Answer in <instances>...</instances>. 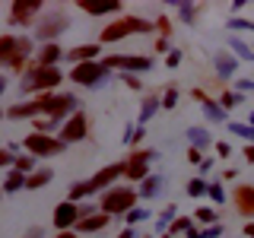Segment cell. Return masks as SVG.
I'll return each instance as SVG.
<instances>
[{"instance_id":"obj_16","label":"cell","mask_w":254,"mask_h":238,"mask_svg":"<svg viewBox=\"0 0 254 238\" xmlns=\"http://www.w3.org/2000/svg\"><path fill=\"white\" fill-rule=\"evenodd\" d=\"M64 58V48L58 42H51V45H42L35 51V60H32V67H58V60Z\"/></svg>"},{"instance_id":"obj_40","label":"cell","mask_w":254,"mask_h":238,"mask_svg":"<svg viewBox=\"0 0 254 238\" xmlns=\"http://www.w3.org/2000/svg\"><path fill=\"white\" fill-rule=\"evenodd\" d=\"M175 102H178V89L169 86V89H165V99H159V105H162V108H175Z\"/></svg>"},{"instance_id":"obj_15","label":"cell","mask_w":254,"mask_h":238,"mask_svg":"<svg viewBox=\"0 0 254 238\" xmlns=\"http://www.w3.org/2000/svg\"><path fill=\"white\" fill-rule=\"evenodd\" d=\"M108 222H111V216H105V213H99V210H95L92 216H83V219L76 222V226H73V232H76V235H95V232H105V226H108Z\"/></svg>"},{"instance_id":"obj_61","label":"cell","mask_w":254,"mask_h":238,"mask_svg":"<svg viewBox=\"0 0 254 238\" xmlns=\"http://www.w3.org/2000/svg\"><path fill=\"white\" fill-rule=\"evenodd\" d=\"M0 118H3V108H0Z\"/></svg>"},{"instance_id":"obj_25","label":"cell","mask_w":254,"mask_h":238,"mask_svg":"<svg viewBox=\"0 0 254 238\" xmlns=\"http://www.w3.org/2000/svg\"><path fill=\"white\" fill-rule=\"evenodd\" d=\"M51 178H54L51 169H35L32 175H26V190H38V187L51 184Z\"/></svg>"},{"instance_id":"obj_26","label":"cell","mask_w":254,"mask_h":238,"mask_svg":"<svg viewBox=\"0 0 254 238\" xmlns=\"http://www.w3.org/2000/svg\"><path fill=\"white\" fill-rule=\"evenodd\" d=\"M22 187H26V175L10 172L3 178V184H0V194H16V190H22Z\"/></svg>"},{"instance_id":"obj_41","label":"cell","mask_w":254,"mask_h":238,"mask_svg":"<svg viewBox=\"0 0 254 238\" xmlns=\"http://www.w3.org/2000/svg\"><path fill=\"white\" fill-rule=\"evenodd\" d=\"M153 29L162 32V38H169V35H172V22H169V16H159V19L153 22Z\"/></svg>"},{"instance_id":"obj_48","label":"cell","mask_w":254,"mask_h":238,"mask_svg":"<svg viewBox=\"0 0 254 238\" xmlns=\"http://www.w3.org/2000/svg\"><path fill=\"white\" fill-rule=\"evenodd\" d=\"M188 162L200 165V162H203V153H200V149H194V146H188Z\"/></svg>"},{"instance_id":"obj_21","label":"cell","mask_w":254,"mask_h":238,"mask_svg":"<svg viewBox=\"0 0 254 238\" xmlns=\"http://www.w3.org/2000/svg\"><path fill=\"white\" fill-rule=\"evenodd\" d=\"M79 10L89 13V16H118L121 13V3H115V0H105V3H92V0H79Z\"/></svg>"},{"instance_id":"obj_31","label":"cell","mask_w":254,"mask_h":238,"mask_svg":"<svg viewBox=\"0 0 254 238\" xmlns=\"http://www.w3.org/2000/svg\"><path fill=\"white\" fill-rule=\"evenodd\" d=\"M242 102H245V95H242V92H229V89H226V92L219 95V108H222V111H229V108H238Z\"/></svg>"},{"instance_id":"obj_44","label":"cell","mask_w":254,"mask_h":238,"mask_svg":"<svg viewBox=\"0 0 254 238\" xmlns=\"http://www.w3.org/2000/svg\"><path fill=\"white\" fill-rule=\"evenodd\" d=\"M200 238H222V226H219V222H213L210 229H200Z\"/></svg>"},{"instance_id":"obj_36","label":"cell","mask_w":254,"mask_h":238,"mask_svg":"<svg viewBox=\"0 0 254 238\" xmlns=\"http://www.w3.org/2000/svg\"><path fill=\"white\" fill-rule=\"evenodd\" d=\"M206 197H210L213 203H226V190H222V181H213V184H206Z\"/></svg>"},{"instance_id":"obj_19","label":"cell","mask_w":254,"mask_h":238,"mask_svg":"<svg viewBox=\"0 0 254 238\" xmlns=\"http://www.w3.org/2000/svg\"><path fill=\"white\" fill-rule=\"evenodd\" d=\"M99 51H102L99 45L86 42V45H76V48H70V51H64V58L70 63H86V60H99Z\"/></svg>"},{"instance_id":"obj_51","label":"cell","mask_w":254,"mask_h":238,"mask_svg":"<svg viewBox=\"0 0 254 238\" xmlns=\"http://www.w3.org/2000/svg\"><path fill=\"white\" fill-rule=\"evenodd\" d=\"M22 238H45V229L32 226V229H26V235H22Z\"/></svg>"},{"instance_id":"obj_28","label":"cell","mask_w":254,"mask_h":238,"mask_svg":"<svg viewBox=\"0 0 254 238\" xmlns=\"http://www.w3.org/2000/svg\"><path fill=\"white\" fill-rule=\"evenodd\" d=\"M86 197H92L89 181H73V184H70V190H67V200L79 203V200H86Z\"/></svg>"},{"instance_id":"obj_27","label":"cell","mask_w":254,"mask_h":238,"mask_svg":"<svg viewBox=\"0 0 254 238\" xmlns=\"http://www.w3.org/2000/svg\"><path fill=\"white\" fill-rule=\"evenodd\" d=\"M200 105H203V115L210 118L213 124H222V121H226V111H222V108H219V102H213L210 95H206V99L200 102Z\"/></svg>"},{"instance_id":"obj_17","label":"cell","mask_w":254,"mask_h":238,"mask_svg":"<svg viewBox=\"0 0 254 238\" xmlns=\"http://www.w3.org/2000/svg\"><path fill=\"white\" fill-rule=\"evenodd\" d=\"M6 118H13V121H22V118H32V121H35V118H42V105H38L35 99H29V102H16V105H10L3 111Z\"/></svg>"},{"instance_id":"obj_55","label":"cell","mask_w":254,"mask_h":238,"mask_svg":"<svg viewBox=\"0 0 254 238\" xmlns=\"http://www.w3.org/2000/svg\"><path fill=\"white\" fill-rule=\"evenodd\" d=\"M235 175H238L235 169H226V172H222V181H232V178H235Z\"/></svg>"},{"instance_id":"obj_24","label":"cell","mask_w":254,"mask_h":238,"mask_svg":"<svg viewBox=\"0 0 254 238\" xmlns=\"http://www.w3.org/2000/svg\"><path fill=\"white\" fill-rule=\"evenodd\" d=\"M185 137H188L190 146H194V149H200V153H203L206 146H213V137H210V130H206V127H188V133H185Z\"/></svg>"},{"instance_id":"obj_10","label":"cell","mask_w":254,"mask_h":238,"mask_svg":"<svg viewBox=\"0 0 254 238\" xmlns=\"http://www.w3.org/2000/svg\"><path fill=\"white\" fill-rule=\"evenodd\" d=\"M86 133H89V118H86L83 111H73V115H70L67 121H64V124L58 127V140L64 143V146L86 140Z\"/></svg>"},{"instance_id":"obj_59","label":"cell","mask_w":254,"mask_h":238,"mask_svg":"<svg viewBox=\"0 0 254 238\" xmlns=\"http://www.w3.org/2000/svg\"><path fill=\"white\" fill-rule=\"evenodd\" d=\"M185 238H200V229L194 226V229H190V232H185Z\"/></svg>"},{"instance_id":"obj_45","label":"cell","mask_w":254,"mask_h":238,"mask_svg":"<svg viewBox=\"0 0 254 238\" xmlns=\"http://www.w3.org/2000/svg\"><path fill=\"white\" fill-rule=\"evenodd\" d=\"M121 83L127 86V89H140V86H143L140 76H133V73H121Z\"/></svg>"},{"instance_id":"obj_42","label":"cell","mask_w":254,"mask_h":238,"mask_svg":"<svg viewBox=\"0 0 254 238\" xmlns=\"http://www.w3.org/2000/svg\"><path fill=\"white\" fill-rule=\"evenodd\" d=\"M13 159H16V153H10L6 146H0V169H13Z\"/></svg>"},{"instance_id":"obj_46","label":"cell","mask_w":254,"mask_h":238,"mask_svg":"<svg viewBox=\"0 0 254 238\" xmlns=\"http://www.w3.org/2000/svg\"><path fill=\"white\" fill-rule=\"evenodd\" d=\"M216 156H219V159H229V156H232V146H229L226 140H219V143H216Z\"/></svg>"},{"instance_id":"obj_35","label":"cell","mask_w":254,"mask_h":238,"mask_svg":"<svg viewBox=\"0 0 254 238\" xmlns=\"http://www.w3.org/2000/svg\"><path fill=\"white\" fill-rule=\"evenodd\" d=\"M226 127H229V133H235V137H242V140H251V143H254V127H248V124H235V121H229Z\"/></svg>"},{"instance_id":"obj_57","label":"cell","mask_w":254,"mask_h":238,"mask_svg":"<svg viewBox=\"0 0 254 238\" xmlns=\"http://www.w3.org/2000/svg\"><path fill=\"white\" fill-rule=\"evenodd\" d=\"M6 86H10V79H6L3 73H0V95H3V92H6Z\"/></svg>"},{"instance_id":"obj_54","label":"cell","mask_w":254,"mask_h":238,"mask_svg":"<svg viewBox=\"0 0 254 238\" xmlns=\"http://www.w3.org/2000/svg\"><path fill=\"white\" fill-rule=\"evenodd\" d=\"M210 169H213V159H203V162H200V175L210 172Z\"/></svg>"},{"instance_id":"obj_49","label":"cell","mask_w":254,"mask_h":238,"mask_svg":"<svg viewBox=\"0 0 254 238\" xmlns=\"http://www.w3.org/2000/svg\"><path fill=\"white\" fill-rule=\"evenodd\" d=\"M153 51H156V54H169V51H172V48H169V38H159V42L153 45Z\"/></svg>"},{"instance_id":"obj_7","label":"cell","mask_w":254,"mask_h":238,"mask_svg":"<svg viewBox=\"0 0 254 238\" xmlns=\"http://www.w3.org/2000/svg\"><path fill=\"white\" fill-rule=\"evenodd\" d=\"M70 79L76 86H86V89H95V86H105L111 79V70L102 67V60H86V63H73L70 70Z\"/></svg>"},{"instance_id":"obj_23","label":"cell","mask_w":254,"mask_h":238,"mask_svg":"<svg viewBox=\"0 0 254 238\" xmlns=\"http://www.w3.org/2000/svg\"><path fill=\"white\" fill-rule=\"evenodd\" d=\"M229 54H232L235 60H248V63H254V48H251L248 42H242L238 35H229Z\"/></svg>"},{"instance_id":"obj_58","label":"cell","mask_w":254,"mask_h":238,"mask_svg":"<svg viewBox=\"0 0 254 238\" xmlns=\"http://www.w3.org/2000/svg\"><path fill=\"white\" fill-rule=\"evenodd\" d=\"M58 238H83V235H76L73 229H70V232H58Z\"/></svg>"},{"instance_id":"obj_22","label":"cell","mask_w":254,"mask_h":238,"mask_svg":"<svg viewBox=\"0 0 254 238\" xmlns=\"http://www.w3.org/2000/svg\"><path fill=\"white\" fill-rule=\"evenodd\" d=\"M213 67H216V76H235L238 73V60L229 51H219L216 58H213Z\"/></svg>"},{"instance_id":"obj_56","label":"cell","mask_w":254,"mask_h":238,"mask_svg":"<svg viewBox=\"0 0 254 238\" xmlns=\"http://www.w3.org/2000/svg\"><path fill=\"white\" fill-rule=\"evenodd\" d=\"M242 232H245V238H254V222H248V226H245Z\"/></svg>"},{"instance_id":"obj_29","label":"cell","mask_w":254,"mask_h":238,"mask_svg":"<svg viewBox=\"0 0 254 238\" xmlns=\"http://www.w3.org/2000/svg\"><path fill=\"white\" fill-rule=\"evenodd\" d=\"M197 16H200V6L197 3H178V19L185 26H197Z\"/></svg>"},{"instance_id":"obj_50","label":"cell","mask_w":254,"mask_h":238,"mask_svg":"<svg viewBox=\"0 0 254 238\" xmlns=\"http://www.w3.org/2000/svg\"><path fill=\"white\" fill-rule=\"evenodd\" d=\"M251 89H254V79H238V89H235V92L245 95V92H251Z\"/></svg>"},{"instance_id":"obj_32","label":"cell","mask_w":254,"mask_h":238,"mask_svg":"<svg viewBox=\"0 0 254 238\" xmlns=\"http://www.w3.org/2000/svg\"><path fill=\"white\" fill-rule=\"evenodd\" d=\"M159 108H162V105H159V99H156V95H153V99H143V108H140V127L146 124V121L156 115Z\"/></svg>"},{"instance_id":"obj_4","label":"cell","mask_w":254,"mask_h":238,"mask_svg":"<svg viewBox=\"0 0 254 238\" xmlns=\"http://www.w3.org/2000/svg\"><path fill=\"white\" fill-rule=\"evenodd\" d=\"M137 190L130 184H111L108 190H102V200H99V213H105V216H124L127 210H133L137 206Z\"/></svg>"},{"instance_id":"obj_38","label":"cell","mask_w":254,"mask_h":238,"mask_svg":"<svg viewBox=\"0 0 254 238\" xmlns=\"http://www.w3.org/2000/svg\"><path fill=\"white\" fill-rule=\"evenodd\" d=\"M124 219H127V226L133 229V226H137L140 219H146V210H140V206H133V210H127V213H124Z\"/></svg>"},{"instance_id":"obj_8","label":"cell","mask_w":254,"mask_h":238,"mask_svg":"<svg viewBox=\"0 0 254 238\" xmlns=\"http://www.w3.org/2000/svg\"><path fill=\"white\" fill-rule=\"evenodd\" d=\"M105 70H121V73H149L153 70V58H143V54H108L102 58Z\"/></svg>"},{"instance_id":"obj_2","label":"cell","mask_w":254,"mask_h":238,"mask_svg":"<svg viewBox=\"0 0 254 238\" xmlns=\"http://www.w3.org/2000/svg\"><path fill=\"white\" fill-rule=\"evenodd\" d=\"M35 102L42 105V118H48L51 124H64L73 111H79L76 105V95H70V92H42V95H35Z\"/></svg>"},{"instance_id":"obj_9","label":"cell","mask_w":254,"mask_h":238,"mask_svg":"<svg viewBox=\"0 0 254 238\" xmlns=\"http://www.w3.org/2000/svg\"><path fill=\"white\" fill-rule=\"evenodd\" d=\"M26 149H29L32 159H51V156H61L67 146H64L54 133H35V130H32L26 137Z\"/></svg>"},{"instance_id":"obj_33","label":"cell","mask_w":254,"mask_h":238,"mask_svg":"<svg viewBox=\"0 0 254 238\" xmlns=\"http://www.w3.org/2000/svg\"><path fill=\"white\" fill-rule=\"evenodd\" d=\"M190 219H194V222H206V226L219 222V216H216V210H213V206H197V213Z\"/></svg>"},{"instance_id":"obj_34","label":"cell","mask_w":254,"mask_h":238,"mask_svg":"<svg viewBox=\"0 0 254 238\" xmlns=\"http://www.w3.org/2000/svg\"><path fill=\"white\" fill-rule=\"evenodd\" d=\"M169 229H172V235H185V232L194 229V219H190V216H178V219L169 222Z\"/></svg>"},{"instance_id":"obj_60","label":"cell","mask_w":254,"mask_h":238,"mask_svg":"<svg viewBox=\"0 0 254 238\" xmlns=\"http://www.w3.org/2000/svg\"><path fill=\"white\" fill-rule=\"evenodd\" d=\"M248 127H254V111H251V118H248Z\"/></svg>"},{"instance_id":"obj_14","label":"cell","mask_w":254,"mask_h":238,"mask_svg":"<svg viewBox=\"0 0 254 238\" xmlns=\"http://www.w3.org/2000/svg\"><path fill=\"white\" fill-rule=\"evenodd\" d=\"M121 175H124V162H111V165H105V169H99V172L89 178L92 194H99V190H108L118 178H121Z\"/></svg>"},{"instance_id":"obj_47","label":"cell","mask_w":254,"mask_h":238,"mask_svg":"<svg viewBox=\"0 0 254 238\" xmlns=\"http://www.w3.org/2000/svg\"><path fill=\"white\" fill-rule=\"evenodd\" d=\"M172 219H175V206H165V210H162V216H159V226H156V229H162L165 222H172Z\"/></svg>"},{"instance_id":"obj_12","label":"cell","mask_w":254,"mask_h":238,"mask_svg":"<svg viewBox=\"0 0 254 238\" xmlns=\"http://www.w3.org/2000/svg\"><path fill=\"white\" fill-rule=\"evenodd\" d=\"M45 6L38 3V0H16L10 6V26L16 29H26V26H35V19L42 16Z\"/></svg>"},{"instance_id":"obj_53","label":"cell","mask_w":254,"mask_h":238,"mask_svg":"<svg viewBox=\"0 0 254 238\" xmlns=\"http://www.w3.org/2000/svg\"><path fill=\"white\" fill-rule=\"evenodd\" d=\"M245 159H248V162H254V143H248V146H245Z\"/></svg>"},{"instance_id":"obj_62","label":"cell","mask_w":254,"mask_h":238,"mask_svg":"<svg viewBox=\"0 0 254 238\" xmlns=\"http://www.w3.org/2000/svg\"><path fill=\"white\" fill-rule=\"evenodd\" d=\"M143 238H153V235H143Z\"/></svg>"},{"instance_id":"obj_11","label":"cell","mask_w":254,"mask_h":238,"mask_svg":"<svg viewBox=\"0 0 254 238\" xmlns=\"http://www.w3.org/2000/svg\"><path fill=\"white\" fill-rule=\"evenodd\" d=\"M153 159H159L156 149H133L124 162V178L127 181H143L149 175V162H153Z\"/></svg>"},{"instance_id":"obj_3","label":"cell","mask_w":254,"mask_h":238,"mask_svg":"<svg viewBox=\"0 0 254 238\" xmlns=\"http://www.w3.org/2000/svg\"><path fill=\"white\" fill-rule=\"evenodd\" d=\"M67 29H70L67 10L54 6V10H42V16H38L35 26H32V35H35L42 45H51V42H58V38H61Z\"/></svg>"},{"instance_id":"obj_13","label":"cell","mask_w":254,"mask_h":238,"mask_svg":"<svg viewBox=\"0 0 254 238\" xmlns=\"http://www.w3.org/2000/svg\"><path fill=\"white\" fill-rule=\"evenodd\" d=\"M76 222H79V203H73V200H61L58 206H54L51 226L58 229V232H70Z\"/></svg>"},{"instance_id":"obj_37","label":"cell","mask_w":254,"mask_h":238,"mask_svg":"<svg viewBox=\"0 0 254 238\" xmlns=\"http://www.w3.org/2000/svg\"><path fill=\"white\" fill-rule=\"evenodd\" d=\"M185 190H188V197H203L206 194V181L203 178H190Z\"/></svg>"},{"instance_id":"obj_43","label":"cell","mask_w":254,"mask_h":238,"mask_svg":"<svg viewBox=\"0 0 254 238\" xmlns=\"http://www.w3.org/2000/svg\"><path fill=\"white\" fill-rule=\"evenodd\" d=\"M181 58H185V54H181L178 48H172V51L165 54V67H172V70H175V67H178V63H181Z\"/></svg>"},{"instance_id":"obj_20","label":"cell","mask_w":254,"mask_h":238,"mask_svg":"<svg viewBox=\"0 0 254 238\" xmlns=\"http://www.w3.org/2000/svg\"><path fill=\"white\" fill-rule=\"evenodd\" d=\"M162 187H165V178H162V175H153V172H149L146 178L140 181V190H137V197H140V200H153V197H159V194H162Z\"/></svg>"},{"instance_id":"obj_5","label":"cell","mask_w":254,"mask_h":238,"mask_svg":"<svg viewBox=\"0 0 254 238\" xmlns=\"http://www.w3.org/2000/svg\"><path fill=\"white\" fill-rule=\"evenodd\" d=\"M61 79H64V73L58 67H29L26 73H22V79H19V92L26 95V92H54L61 86Z\"/></svg>"},{"instance_id":"obj_39","label":"cell","mask_w":254,"mask_h":238,"mask_svg":"<svg viewBox=\"0 0 254 238\" xmlns=\"http://www.w3.org/2000/svg\"><path fill=\"white\" fill-rule=\"evenodd\" d=\"M229 29L232 32H254V22L251 19H238L235 16V19H229Z\"/></svg>"},{"instance_id":"obj_52","label":"cell","mask_w":254,"mask_h":238,"mask_svg":"<svg viewBox=\"0 0 254 238\" xmlns=\"http://www.w3.org/2000/svg\"><path fill=\"white\" fill-rule=\"evenodd\" d=\"M118 238H137V229L127 226V229H121V235H118Z\"/></svg>"},{"instance_id":"obj_6","label":"cell","mask_w":254,"mask_h":238,"mask_svg":"<svg viewBox=\"0 0 254 238\" xmlns=\"http://www.w3.org/2000/svg\"><path fill=\"white\" fill-rule=\"evenodd\" d=\"M146 32H153L149 19H143V16H118L115 22H108L102 29V42L111 45V42H121L127 35H146Z\"/></svg>"},{"instance_id":"obj_18","label":"cell","mask_w":254,"mask_h":238,"mask_svg":"<svg viewBox=\"0 0 254 238\" xmlns=\"http://www.w3.org/2000/svg\"><path fill=\"white\" fill-rule=\"evenodd\" d=\"M232 200H235V210L242 216H254V184H238Z\"/></svg>"},{"instance_id":"obj_1","label":"cell","mask_w":254,"mask_h":238,"mask_svg":"<svg viewBox=\"0 0 254 238\" xmlns=\"http://www.w3.org/2000/svg\"><path fill=\"white\" fill-rule=\"evenodd\" d=\"M32 51H35V45H32L29 35H0V67L26 73Z\"/></svg>"},{"instance_id":"obj_30","label":"cell","mask_w":254,"mask_h":238,"mask_svg":"<svg viewBox=\"0 0 254 238\" xmlns=\"http://www.w3.org/2000/svg\"><path fill=\"white\" fill-rule=\"evenodd\" d=\"M13 172H19V175H32V172H35V159H32L29 153L16 156V159H13Z\"/></svg>"}]
</instances>
